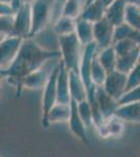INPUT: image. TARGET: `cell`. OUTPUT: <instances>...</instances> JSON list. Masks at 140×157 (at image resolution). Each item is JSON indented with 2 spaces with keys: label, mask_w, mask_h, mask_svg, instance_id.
Wrapping results in <instances>:
<instances>
[{
  "label": "cell",
  "mask_w": 140,
  "mask_h": 157,
  "mask_svg": "<svg viewBox=\"0 0 140 157\" xmlns=\"http://www.w3.org/2000/svg\"><path fill=\"white\" fill-rule=\"evenodd\" d=\"M61 57L59 50H48L37 44L32 38H25L19 54L13 63L6 69H1V78H4L16 89L22 78L29 73L42 68L45 62Z\"/></svg>",
  "instance_id": "1"
},
{
  "label": "cell",
  "mask_w": 140,
  "mask_h": 157,
  "mask_svg": "<svg viewBox=\"0 0 140 157\" xmlns=\"http://www.w3.org/2000/svg\"><path fill=\"white\" fill-rule=\"evenodd\" d=\"M60 45L61 60L68 70L80 72V66L83 58V46L75 33L64 36H58Z\"/></svg>",
  "instance_id": "2"
},
{
  "label": "cell",
  "mask_w": 140,
  "mask_h": 157,
  "mask_svg": "<svg viewBox=\"0 0 140 157\" xmlns=\"http://www.w3.org/2000/svg\"><path fill=\"white\" fill-rule=\"evenodd\" d=\"M59 0H35L32 6V32L30 38L40 34L51 23Z\"/></svg>",
  "instance_id": "3"
},
{
  "label": "cell",
  "mask_w": 140,
  "mask_h": 157,
  "mask_svg": "<svg viewBox=\"0 0 140 157\" xmlns=\"http://www.w3.org/2000/svg\"><path fill=\"white\" fill-rule=\"evenodd\" d=\"M120 104L117 100L112 98L105 90L103 85L96 86L95 88V103L92 106L93 108V117H94V127L98 126L104 118L110 117L116 114L117 109Z\"/></svg>",
  "instance_id": "4"
},
{
  "label": "cell",
  "mask_w": 140,
  "mask_h": 157,
  "mask_svg": "<svg viewBox=\"0 0 140 157\" xmlns=\"http://www.w3.org/2000/svg\"><path fill=\"white\" fill-rule=\"evenodd\" d=\"M25 38L19 36H7L1 38L0 43V67L6 69L13 63L19 54Z\"/></svg>",
  "instance_id": "5"
},
{
  "label": "cell",
  "mask_w": 140,
  "mask_h": 157,
  "mask_svg": "<svg viewBox=\"0 0 140 157\" xmlns=\"http://www.w3.org/2000/svg\"><path fill=\"white\" fill-rule=\"evenodd\" d=\"M60 66L59 64L52 69L49 73V78L45 85L44 92H43V100H42V124L46 121V117L51 110V108L58 103V75Z\"/></svg>",
  "instance_id": "6"
},
{
  "label": "cell",
  "mask_w": 140,
  "mask_h": 157,
  "mask_svg": "<svg viewBox=\"0 0 140 157\" xmlns=\"http://www.w3.org/2000/svg\"><path fill=\"white\" fill-rule=\"evenodd\" d=\"M127 85H128V75L116 69L108 73L103 86L112 98L119 102V100L127 92Z\"/></svg>",
  "instance_id": "7"
},
{
  "label": "cell",
  "mask_w": 140,
  "mask_h": 157,
  "mask_svg": "<svg viewBox=\"0 0 140 157\" xmlns=\"http://www.w3.org/2000/svg\"><path fill=\"white\" fill-rule=\"evenodd\" d=\"M115 27L106 17L94 23V41L99 49L113 45Z\"/></svg>",
  "instance_id": "8"
},
{
  "label": "cell",
  "mask_w": 140,
  "mask_h": 157,
  "mask_svg": "<svg viewBox=\"0 0 140 157\" xmlns=\"http://www.w3.org/2000/svg\"><path fill=\"white\" fill-rule=\"evenodd\" d=\"M124 121L116 114L110 117L104 118V121L96 126V130L101 138L120 137L124 132Z\"/></svg>",
  "instance_id": "9"
},
{
  "label": "cell",
  "mask_w": 140,
  "mask_h": 157,
  "mask_svg": "<svg viewBox=\"0 0 140 157\" xmlns=\"http://www.w3.org/2000/svg\"><path fill=\"white\" fill-rule=\"evenodd\" d=\"M32 6L24 3L15 15L14 36L28 38L32 32Z\"/></svg>",
  "instance_id": "10"
},
{
  "label": "cell",
  "mask_w": 140,
  "mask_h": 157,
  "mask_svg": "<svg viewBox=\"0 0 140 157\" xmlns=\"http://www.w3.org/2000/svg\"><path fill=\"white\" fill-rule=\"evenodd\" d=\"M69 123V129L71 133L83 141L84 144L88 145V137H87V126L84 123L82 116L78 112V102L75 100L71 101V115L68 121Z\"/></svg>",
  "instance_id": "11"
},
{
  "label": "cell",
  "mask_w": 140,
  "mask_h": 157,
  "mask_svg": "<svg viewBox=\"0 0 140 157\" xmlns=\"http://www.w3.org/2000/svg\"><path fill=\"white\" fill-rule=\"evenodd\" d=\"M48 78H49V75H47V72L43 70L42 68L29 73L28 75L22 78V81L19 84V87L16 89L17 97H20L23 88H27V89L30 90H39L44 88L48 81Z\"/></svg>",
  "instance_id": "12"
},
{
  "label": "cell",
  "mask_w": 140,
  "mask_h": 157,
  "mask_svg": "<svg viewBox=\"0 0 140 157\" xmlns=\"http://www.w3.org/2000/svg\"><path fill=\"white\" fill-rule=\"evenodd\" d=\"M59 75H58V103L70 104L72 101L70 93V83H69V70L65 66L63 61L59 63Z\"/></svg>",
  "instance_id": "13"
},
{
  "label": "cell",
  "mask_w": 140,
  "mask_h": 157,
  "mask_svg": "<svg viewBox=\"0 0 140 157\" xmlns=\"http://www.w3.org/2000/svg\"><path fill=\"white\" fill-rule=\"evenodd\" d=\"M71 115V103H57L51 108V110L48 113L46 121L42 124L44 128H48L51 124H59L68 121Z\"/></svg>",
  "instance_id": "14"
},
{
  "label": "cell",
  "mask_w": 140,
  "mask_h": 157,
  "mask_svg": "<svg viewBox=\"0 0 140 157\" xmlns=\"http://www.w3.org/2000/svg\"><path fill=\"white\" fill-rule=\"evenodd\" d=\"M127 6H128L127 0H115L113 3L107 6L105 17L115 26L124 23Z\"/></svg>",
  "instance_id": "15"
},
{
  "label": "cell",
  "mask_w": 140,
  "mask_h": 157,
  "mask_svg": "<svg viewBox=\"0 0 140 157\" xmlns=\"http://www.w3.org/2000/svg\"><path fill=\"white\" fill-rule=\"evenodd\" d=\"M69 83L72 100H75L78 103L82 102L84 100H87L88 91L80 72L69 70Z\"/></svg>",
  "instance_id": "16"
},
{
  "label": "cell",
  "mask_w": 140,
  "mask_h": 157,
  "mask_svg": "<svg viewBox=\"0 0 140 157\" xmlns=\"http://www.w3.org/2000/svg\"><path fill=\"white\" fill-rule=\"evenodd\" d=\"M116 115L126 123L140 124V101L120 105L116 111Z\"/></svg>",
  "instance_id": "17"
},
{
  "label": "cell",
  "mask_w": 140,
  "mask_h": 157,
  "mask_svg": "<svg viewBox=\"0 0 140 157\" xmlns=\"http://www.w3.org/2000/svg\"><path fill=\"white\" fill-rule=\"evenodd\" d=\"M106 10L107 6L103 2V0H94L93 2L85 6L80 17L95 23L105 17Z\"/></svg>",
  "instance_id": "18"
},
{
  "label": "cell",
  "mask_w": 140,
  "mask_h": 157,
  "mask_svg": "<svg viewBox=\"0 0 140 157\" xmlns=\"http://www.w3.org/2000/svg\"><path fill=\"white\" fill-rule=\"evenodd\" d=\"M75 34L84 46L94 42V23L89 20L78 17L76 19Z\"/></svg>",
  "instance_id": "19"
},
{
  "label": "cell",
  "mask_w": 140,
  "mask_h": 157,
  "mask_svg": "<svg viewBox=\"0 0 140 157\" xmlns=\"http://www.w3.org/2000/svg\"><path fill=\"white\" fill-rule=\"evenodd\" d=\"M52 29L57 36H64V35L73 34V33H75L76 29V19L61 15L53 22Z\"/></svg>",
  "instance_id": "20"
},
{
  "label": "cell",
  "mask_w": 140,
  "mask_h": 157,
  "mask_svg": "<svg viewBox=\"0 0 140 157\" xmlns=\"http://www.w3.org/2000/svg\"><path fill=\"white\" fill-rule=\"evenodd\" d=\"M139 57H140V48H137L126 55L118 56V59H117V70L129 75L130 71L139 62Z\"/></svg>",
  "instance_id": "21"
},
{
  "label": "cell",
  "mask_w": 140,
  "mask_h": 157,
  "mask_svg": "<svg viewBox=\"0 0 140 157\" xmlns=\"http://www.w3.org/2000/svg\"><path fill=\"white\" fill-rule=\"evenodd\" d=\"M98 59L108 73L117 69V59H118V56H117V52L113 45L106 47L104 49H99Z\"/></svg>",
  "instance_id": "22"
},
{
  "label": "cell",
  "mask_w": 140,
  "mask_h": 157,
  "mask_svg": "<svg viewBox=\"0 0 140 157\" xmlns=\"http://www.w3.org/2000/svg\"><path fill=\"white\" fill-rule=\"evenodd\" d=\"M86 4V0H64L61 15L78 19L82 14Z\"/></svg>",
  "instance_id": "23"
},
{
  "label": "cell",
  "mask_w": 140,
  "mask_h": 157,
  "mask_svg": "<svg viewBox=\"0 0 140 157\" xmlns=\"http://www.w3.org/2000/svg\"><path fill=\"white\" fill-rule=\"evenodd\" d=\"M120 39H131V40H134V41L138 42L140 44V32L124 22V23L115 27L114 42Z\"/></svg>",
  "instance_id": "24"
},
{
  "label": "cell",
  "mask_w": 140,
  "mask_h": 157,
  "mask_svg": "<svg viewBox=\"0 0 140 157\" xmlns=\"http://www.w3.org/2000/svg\"><path fill=\"white\" fill-rule=\"evenodd\" d=\"M98 52L94 55L92 64H91V78H92L93 83L96 86L104 85V83H105L107 78V75H108L107 70L105 69V67L103 66V64H101L98 59Z\"/></svg>",
  "instance_id": "25"
},
{
  "label": "cell",
  "mask_w": 140,
  "mask_h": 157,
  "mask_svg": "<svg viewBox=\"0 0 140 157\" xmlns=\"http://www.w3.org/2000/svg\"><path fill=\"white\" fill-rule=\"evenodd\" d=\"M78 112H80V114L82 116L84 123L87 126V128L89 129L92 127V126H94L93 108L90 101L87 98V100H84L82 102L78 103Z\"/></svg>",
  "instance_id": "26"
},
{
  "label": "cell",
  "mask_w": 140,
  "mask_h": 157,
  "mask_svg": "<svg viewBox=\"0 0 140 157\" xmlns=\"http://www.w3.org/2000/svg\"><path fill=\"white\" fill-rule=\"evenodd\" d=\"M113 46L115 48L117 56H123L133 50L140 48V44L138 42L131 39H120L113 43Z\"/></svg>",
  "instance_id": "27"
},
{
  "label": "cell",
  "mask_w": 140,
  "mask_h": 157,
  "mask_svg": "<svg viewBox=\"0 0 140 157\" xmlns=\"http://www.w3.org/2000/svg\"><path fill=\"white\" fill-rule=\"evenodd\" d=\"M126 23L140 32V6L128 3L126 11Z\"/></svg>",
  "instance_id": "28"
},
{
  "label": "cell",
  "mask_w": 140,
  "mask_h": 157,
  "mask_svg": "<svg viewBox=\"0 0 140 157\" xmlns=\"http://www.w3.org/2000/svg\"><path fill=\"white\" fill-rule=\"evenodd\" d=\"M15 29V15H1L0 17V30L1 38L14 36Z\"/></svg>",
  "instance_id": "29"
},
{
  "label": "cell",
  "mask_w": 140,
  "mask_h": 157,
  "mask_svg": "<svg viewBox=\"0 0 140 157\" xmlns=\"http://www.w3.org/2000/svg\"><path fill=\"white\" fill-rule=\"evenodd\" d=\"M140 85V61L136 64L133 69L128 75V85H127V91L133 89Z\"/></svg>",
  "instance_id": "30"
},
{
  "label": "cell",
  "mask_w": 140,
  "mask_h": 157,
  "mask_svg": "<svg viewBox=\"0 0 140 157\" xmlns=\"http://www.w3.org/2000/svg\"><path fill=\"white\" fill-rule=\"evenodd\" d=\"M140 101V85L137 87L133 88V89L127 91L123 94V97L119 100V104H128L131 102H138Z\"/></svg>",
  "instance_id": "31"
},
{
  "label": "cell",
  "mask_w": 140,
  "mask_h": 157,
  "mask_svg": "<svg viewBox=\"0 0 140 157\" xmlns=\"http://www.w3.org/2000/svg\"><path fill=\"white\" fill-rule=\"evenodd\" d=\"M128 3H131V4H135L137 6H140V0H127Z\"/></svg>",
  "instance_id": "32"
},
{
  "label": "cell",
  "mask_w": 140,
  "mask_h": 157,
  "mask_svg": "<svg viewBox=\"0 0 140 157\" xmlns=\"http://www.w3.org/2000/svg\"><path fill=\"white\" fill-rule=\"evenodd\" d=\"M114 1H115V0H103V2L105 3V6H109L111 3H113Z\"/></svg>",
  "instance_id": "33"
},
{
  "label": "cell",
  "mask_w": 140,
  "mask_h": 157,
  "mask_svg": "<svg viewBox=\"0 0 140 157\" xmlns=\"http://www.w3.org/2000/svg\"><path fill=\"white\" fill-rule=\"evenodd\" d=\"M1 3H12L13 0H0Z\"/></svg>",
  "instance_id": "34"
},
{
  "label": "cell",
  "mask_w": 140,
  "mask_h": 157,
  "mask_svg": "<svg viewBox=\"0 0 140 157\" xmlns=\"http://www.w3.org/2000/svg\"><path fill=\"white\" fill-rule=\"evenodd\" d=\"M23 2H25V3H32V2H34L35 0H22Z\"/></svg>",
  "instance_id": "35"
},
{
  "label": "cell",
  "mask_w": 140,
  "mask_h": 157,
  "mask_svg": "<svg viewBox=\"0 0 140 157\" xmlns=\"http://www.w3.org/2000/svg\"><path fill=\"white\" fill-rule=\"evenodd\" d=\"M94 0H86V4L85 6H87V4H89V3H91V2H93Z\"/></svg>",
  "instance_id": "36"
},
{
  "label": "cell",
  "mask_w": 140,
  "mask_h": 157,
  "mask_svg": "<svg viewBox=\"0 0 140 157\" xmlns=\"http://www.w3.org/2000/svg\"><path fill=\"white\" fill-rule=\"evenodd\" d=\"M59 1H63V0H59Z\"/></svg>",
  "instance_id": "37"
},
{
  "label": "cell",
  "mask_w": 140,
  "mask_h": 157,
  "mask_svg": "<svg viewBox=\"0 0 140 157\" xmlns=\"http://www.w3.org/2000/svg\"><path fill=\"white\" fill-rule=\"evenodd\" d=\"M139 61H140V57H139Z\"/></svg>",
  "instance_id": "38"
}]
</instances>
